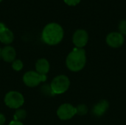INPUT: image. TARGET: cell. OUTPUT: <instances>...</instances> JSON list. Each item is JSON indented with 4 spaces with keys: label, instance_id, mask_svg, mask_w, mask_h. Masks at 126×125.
<instances>
[{
    "label": "cell",
    "instance_id": "8",
    "mask_svg": "<svg viewBox=\"0 0 126 125\" xmlns=\"http://www.w3.org/2000/svg\"><path fill=\"white\" fill-rule=\"evenodd\" d=\"M106 43L112 48H119L124 43V37L120 32H111L106 37Z\"/></svg>",
    "mask_w": 126,
    "mask_h": 125
},
{
    "label": "cell",
    "instance_id": "14",
    "mask_svg": "<svg viewBox=\"0 0 126 125\" xmlns=\"http://www.w3.org/2000/svg\"><path fill=\"white\" fill-rule=\"evenodd\" d=\"M41 91L46 96H50V97L55 96V94L52 92L50 85H42L41 88Z\"/></svg>",
    "mask_w": 126,
    "mask_h": 125
},
{
    "label": "cell",
    "instance_id": "23",
    "mask_svg": "<svg viewBox=\"0 0 126 125\" xmlns=\"http://www.w3.org/2000/svg\"><path fill=\"white\" fill-rule=\"evenodd\" d=\"M1 1H2V0H0V2H1Z\"/></svg>",
    "mask_w": 126,
    "mask_h": 125
},
{
    "label": "cell",
    "instance_id": "6",
    "mask_svg": "<svg viewBox=\"0 0 126 125\" xmlns=\"http://www.w3.org/2000/svg\"><path fill=\"white\" fill-rule=\"evenodd\" d=\"M76 114V108L72 105L65 103L61 105L57 110V116L61 120L71 119Z\"/></svg>",
    "mask_w": 126,
    "mask_h": 125
},
{
    "label": "cell",
    "instance_id": "20",
    "mask_svg": "<svg viewBox=\"0 0 126 125\" xmlns=\"http://www.w3.org/2000/svg\"><path fill=\"white\" fill-rule=\"evenodd\" d=\"M8 125H24L22 124V122H18V121H15V120H13V121H12L11 122H10V124Z\"/></svg>",
    "mask_w": 126,
    "mask_h": 125
},
{
    "label": "cell",
    "instance_id": "22",
    "mask_svg": "<svg viewBox=\"0 0 126 125\" xmlns=\"http://www.w3.org/2000/svg\"><path fill=\"white\" fill-rule=\"evenodd\" d=\"M1 57V49L0 48V58Z\"/></svg>",
    "mask_w": 126,
    "mask_h": 125
},
{
    "label": "cell",
    "instance_id": "13",
    "mask_svg": "<svg viewBox=\"0 0 126 125\" xmlns=\"http://www.w3.org/2000/svg\"><path fill=\"white\" fill-rule=\"evenodd\" d=\"M27 116V112L26 111L23 110V109H18L14 116H13V118H14V120L15 121H18V122H21L23 120L25 119Z\"/></svg>",
    "mask_w": 126,
    "mask_h": 125
},
{
    "label": "cell",
    "instance_id": "16",
    "mask_svg": "<svg viewBox=\"0 0 126 125\" xmlns=\"http://www.w3.org/2000/svg\"><path fill=\"white\" fill-rule=\"evenodd\" d=\"M23 66H24V64L21 60H15L12 63V68L13 70H15L16 71H21L23 69Z\"/></svg>",
    "mask_w": 126,
    "mask_h": 125
},
{
    "label": "cell",
    "instance_id": "21",
    "mask_svg": "<svg viewBox=\"0 0 126 125\" xmlns=\"http://www.w3.org/2000/svg\"><path fill=\"white\" fill-rule=\"evenodd\" d=\"M6 28H7V27H6L5 24H3V23H1V22H0V32H2L3 30H4Z\"/></svg>",
    "mask_w": 126,
    "mask_h": 125
},
{
    "label": "cell",
    "instance_id": "18",
    "mask_svg": "<svg viewBox=\"0 0 126 125\" xmlns=\"http://www.w3.org/2000/svg\"><path fill=\"white\" fill-rule=\"evenodd\" d=\"M66 4H67L69 6H75L78 4L80 3V0H63Z\"/></svg>",
    "mask_w": 126,
    "mask_h": 125
},
{
    "label": "cell",
    "instance_id": "15",
    "mask_svg": "<svg viewBox=\"0 0 126 125\" xmlns=\"http://www.w3.org/2000/svg\"><path fill=\"white\" fill-rule=\"evenodd\" d=\"M76 108V114L80 116L86 115L88 113V108L86 105H79Z\"/></svg>",
    "mask_w": 126,
    "mask_h": 125
},
{
    "label": "cell",
    "instance_id": "11",
    "mask_svg": "<svg viewBox=\"0 0 126 125\" xmlns=\"http://www.w3.org/2000/svg\"><path fill=\"white\" fill-rule=\"evenodd\" d=\"M109 104L106 100H101L97 104H96L92 108V113L95 116H101L107 111L109 109Z\"/></svg>",
    "mask_w": 126,
    "mask_h": 125
},
{
    "label": "cell",
    "instance_id": "3",
    "mask_svg": "<svg viewBox=\"0 0 126 125\" xmlns=\"http://www.w3.org/2000/svg\"><path fill=\"white\" fill-rule=\"evenodd\" d=\"M69 79L66 75H58L55 77L50 84L52 91L55 95L65 93L69 89Z\"/></svg>",
    "mask_w": 126,
    "mask_h": 125
},
{
    "label": "cell",
    "instance_id": "12",
    "mask_svg": "<svg viewBox=\"0 0 126 125\" xmlns=\"http://www.w3.org/2000/svg\"><path fill=\"white\" fill-rule=\"evenodd\" d=\"M13 33L8 28H6L4 30L0 32V41L1 43L4 44H10L13 41Z\"/></svg>",
    "mask_w": 126,
    "mask_h": 125
},
{
    "label": "cell",
    "instance_id": "2",
    "mask_svg": "<svg viewBox=\"0 0 126 125\" xmlns=\"http://www.w3.org/2000/svg\"><path fill=\"white\" fill-rule=\"evenodd\" d=\"M86 62V52L81 48H75L66 57V64L67 68L74 72L83 69Z\"/></svg>",
    "mask_w": 126,
    "mask_h": 125
},
{
    "label": "cell",
    "instance_id": "19",
    "mask_svg": "<svg viewBox=\"0 0 126 125\" xmlns=\"http://www.w3.org/2000/svg\"><path fill=\"white\" fill-rule=\"evenodd\" d=\"M6 121V119H5V116L2 114V113H0V125H3L4 124Z\"/></svg>",
    "mask_w": 126,
    "mask_h": 125
},
{
    "label": "cell",
    "instance_id": "5",
    "mask_svg": "<svg viewBox=\"0 0 126 125\" xmlns=\"http://www.w3.org/2000/svg\"><path fill=\"white\" fill-rule=\"evenodd\" d=\"M46 80H47L46 75L40 74L35 71H27L23 76L24 83L30 88L36 87L41 82H45Z\"/></svg>",
    "mask_w": 126,
    "mask_h": 125
},
{
    "label": "cell",
    "instance_id": "17",
    "mask_svg": "<svg viewBox=\"0 0 126 125\" xmlns=\"http://www.w3.org/2000/svg\"><path fill=\"white\" fill-rule=\"evenodd\" d=\"M119 30L120 33L123 35H126V20H123L119 24Z\"/></svg>",
    "mask_w": 126,
    "mask_h": 125
},
{
    "label": "cell",
    "instance_id": "1",
    "mask_svg": "<svg viewBox=\"0 0 126 125\" xmlns=\"http://www.w3.org/2000/svg\"><path fill=\"white\" fill-rule=\"evenodd\" d=\"M63 38V29L57 23H49L45 26L42 31V41L50 46L59 43Z\"/></svg>",
    "mask_w": 126,
    "mask_h": 125
},
{
    "label": "cell",
    "instance_id": "9",
    "mask_svg": "<svg viewBox=\"0 0 126 125\" xmlns=\"http://www.w3.org/2000/svg\"><path fill=\"white\" fill-rule=\"evenodd\" d=\"M16 52L15 49L10 46H7L1 49V57L7 63H13L16 60Z\"/></svg>",
    "mask_w": 126,
    "mask_h": 125
},
{
    "label": "cell",
    "instance_id": "4",
    "mask_svg": "<svg viewBox=\"0 0 126 125\" xmlns=\"http://www.w3.org/2000/svg\"><path fill=\"white\" fill-rule=\"evenodd\" d=\"M5 105L12 109H18L24 103V96L18 91H10L4 97Z\"/></svg>",
    "mask_w": 126,
    "mask_h": 125
},
{
    "label": "cell",
    "instance_id": "7",
    "mask_svg": "<svg viewBox=\"0 0 126 125\" xmlns=\"http://www.w3.org/2000/svg\"><path fill=\"white\" fill-rule=\"evenodd\" d=\"M89 40V35L86 30L84 29H78L75 32L73 37H72V41L75 46L77 48H83L85 46L88 42Z\"/></svg>",
    "mask_w": 126,
    "mask_h": 125
},
{
    "label": "cell",
    "instance_id": "10",
    "mask_svg": "<svg viewBox=\"0 0 126 125\" xmlns=\"http://www.w3.org/2000/svg\"><path fill=\"white\" fill-rule=\"evenodd\" d=\"M49 63L45 58H41L37 60L35 63V70L40 74L46 75L49 71Z\"/></svg>",
    "mask_w": 126,
    "mask_h": 125
}]
</instances>
